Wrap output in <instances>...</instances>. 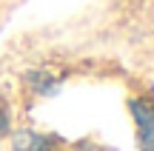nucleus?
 I'll list each match as a JSON object with an SVG mask.
<instances>
[{
    "mask_svg": "<svg viewBox=\"0 0 154 151\" xmlns=\"http://www.w3.org/2000/svg\"><path fill=\"white\" fill-rule=\"evenodd\" d=\"M9 128V117H6V111H3V103H0V134Z\"/></svg>",
    "mask_w": 154,
    "mask_h": 151,
    "instance_id": "20e7f679",
    "label": "nucleus"
},
{
    "mask_svg": "<svg viewBox=\"0 0 154 151\" xmlns=\"http://www.w3.org/2000/svg\"><path fill=\"white\" fill-rule=\"evenodd\" d=\"M29 80H32V89L40 91V94H51V91L57 89V80L51 77V74H46V71H34V74H29Z\"/></svg>",
    "mask_w": 154,
    "mask_h": 151,
    "instance_id": "7ed1b4c3",
    "label": "nucleus"
},
{
    "mask_svg": "<svg viewBox=\"0 0 154 151\" xmlns=\"http://www.w3.org/2000/svg\"><path fill=\"white\" fill-rule=\"evenodd\" d=\"M131 117L137 123V143L143 151H154V103L131 100Z\"/></svg>",
    "mask_w": 154,
    "mask_h": 151,
    "instance_id": "f257e3e1",
    "label": "nucleus"
},
{
    "mask_svg": "<svg viewBox=\"0 0 154 151\" xmlns=\"http://www.w3.org/2000/svg\"><path fill=\"white\" fill-rule=\"evenodd\" d=\"M14 151H54V140L37 131H20L14 134Z\"/></svg>",
    "mask_w": 154,
    "mask_h": 151,
    "instance_id": "f03ea898",
    "label": "nucleus"
}]
</instances>
